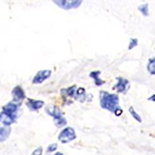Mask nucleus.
<instances>
[{"mask_svg": "<svg viewBox=\"0 0 155 155\" xmlns=\"http://www.w3.org/2000/svg\"><path fill=\"white\" fill-rule=\"evenodd\" d=\"M115 79L117 80V83L114 85L112 89H116L119 93L125 94L130 89V83L128 80L122 77H116Z\"/></svg>", "mask_w": 155, "mask_h": 155, "instance_id": "7", "label": "nucleus"}, {"mask_svg": "<svg viewBox=\"0 0 155 155\" xmlns=\"http://www.w3.org/2000/svg\"><path fill=\"white\" fill-rule=\"evenodd\" d=\"M155 58L154 57L151 58L148 60L147 64V70L151 75L155 74Z\"/></svg>", "mask_w": 155, "mask_h": 155, "instance_id": "14", "label": "nucleus"}, {"mask_svg": "<svg viewBox=\"0 0 155 155\" xmlns=\"http://www.w3.org/2000/svg\"><path fill=\"white\" fill-rule=\"evenodd\" d=\"M85 92H86L85 89L83 87H80L78 89L76 90L74 99L77 100V101H79L81 102H83L86 99Z\"/></svg>", "mask_w": 155, "mask_h": 155, "instance_id": "13", "label": "nucleus"}, {"mask_svg": "<svg viewBox=\"0 0 155 155\" xmlns=\"http://www.w3.org/2000/svg\"><path fill=\"white\" fill-rule=\"evenodd\" d=\"M57 148V144H52L51 145L48 147L47 151L49 152H51V151H54L55 150H56Z\"/></svg>", "mask_w": 155, "mask_h": 155, "instance_id": "18", "label": "nucleus"}, {"mask_svg": "<svg viewBox=\"0 0 155 155\" xmlns=\"http://www.w3.org/2000/svg\"><path fill=\"white\" fill-rule=\"evenodd\" d=\"M138 10L143 15V16L147 17L149 15V10H148V4L145 3L144 5H140L138 7Z\"/></svg>", "mask_w": 155, "mask_h": 155, "instance_id": "15", "label": "nucleus"}, {"mask_svg": "<svg viewBox=\"0 0 155 155\" xmlns=\"http://www.w3.org/2000/svg\"><path fill=\"white\" fill-rule=\"evenodd\" d=\"M28 101L25 102V105L27 106L31 112H35L38 109H41L44 105V102L41 100H35L31 98H28Z\"/></svg>", "mask_w": 155, "mask_h": 155, "instance_id": "9", "label": "nucleus"}, {"mask_svg": "<svg viewBox=\"0 0 155 155\" xmlns=\"http://www.w3.org/2000/svg\"><path fill=\"white\" fill-rule=\"evenodd\" d=\"M138 39L137 38H131L130 40V42H129V45L128 47V50H132L134 48H135V47H137L138 45Z\"/></svg>", "mask_w": 155, "mask_h": 155, "instance_id": "17", "label": "nucleus"}, {"mask_svg": "<svg viewBox=\"0 0 155 155\" xmlns=\"http://www.w3.org/2000/svg\"><path fill=\"white\" fill-rule=\"evenodd\" d=\"M51 74V71L50 70H43L38 71L32 80L33 84H41L45 81Z\"/></svg>", "mask_w": 155, "mask_h": 155, "instance_id": "8", "label": "nucleus"}, {"mask_svg": "<svg viewBox=\"0 0 155 155\" xmlns=\"http://www.w3.org/2000/svg\"><path fill=\"white\" fill-rule=\"evenodd\" d=\"M76 86L74 85L70 87L65 88V89H61V94L63 96H66V97H69L71 98H74L75 95H76Z\"/></svg>", "mask_w": 155, "mask_h": 155, "instance_id": "10", "label": "nucleus"}, {"mask_svg": "<svg viewBox=\"0 0 155 155\" xmlns=\"http://www.w3.org/2000/svg\"><path fill=\"white\" fill-rule=\"evenodd\" d=\"M155 95L154 94H153V96H151V97H150L149 98H148V101H152V102H154L155 101Z\"/></svg>", "mask_w": 155, "mask_h": 155, "instance_id": "20", "label": "nucleus"}, {"mask_svg": "<svg viewBox=\"0 0 155 155\" xmlns=\"http://www.w3.org/2000/svg\"><path fill=\"white\" fill-rule=\"evenodd\" d=\"M45 112L51 117L54 118L55 125L58 127L61 128L67 124L66 119L63 117V113L61 110L57 106L53 105L47 106L45 108Z\"/></svg>", "mask_w": 155, "mask_h": 155, "instance_id": "2", "label": "nucleus"}, {"mask_svg": "<svg viewBox=\"0 0 155 155\" xmlns=\"http://www.w3.org/2000/svg\"><path fill=\"white\" fill-rule=\"evenodd\" d=\"M42 154V148H39L37 149L34 152L32 153V155H41Z\"/></svg>", "mask_w": 155, "mask_h": 155, "instance_id": "19", "label": "nucleus"}, {"mask_svg": "<svg viewBox=\"0 0 155 155\" xmlns=\"http://www.w3.org/2000/svg\"><path fill=\"white\" fill-rule=\"evenodd\" d=\"M99 102L102 109L115 112L119 107V97L116 94H110L105 91L99 93Z\"/></svg>", "mask_w": 155, "mask_h": 155, "instance_id": "1", "label": "nucleus"}, {"mask_svg": "<svg viewBox=\"0 0 155 155\" xmlns=\"http://www.w3.org/2000/svg\"><path fill=\"white\" fill-rule=\"evenodd\" d=\"M11 95L12 96V102L21 106L22 101L25 98V94L24 89L20 86H16L12 90Z\"/></svg>", "mask_w": 155, "mask_h": 155, "instance_id": "6", "label": "nucleus"}, {"mask_svg": "<svg viewBox=\"0 0 155 155\" xmlns=\"http://www.w3.org/2000/svg\"><path fill=\"white\" fill-rule=\"evenodd\" d=\"M76 138L74 130L71 127L64 128L58 135V140L61 143H68Z\"/></svg>", "mask_w": 155, "mask_h": 155, "instance_id": "5", "label": "nucleus"}, {"mask_svg": "<svg viewBox=\"0 0 155 155\" xmlns=\"http://www.w3.org/2000/svg\"><path fill=\"white\" fill-rule=\"evenodd\" d=\"M19 106L17 104H15L13 102H9L8 103L2 107V112L6 115L7 117L12 122V123H15L16 119H18V112L19 111Z\"/></svg>", "mask_w": 155, "mask_h": 155, "instance_id": "3", "label": "nucleus"}, {"mask_svg": "<svg viewBox=\"0 0 155 155\" xmlns=\"http://www.w3.org/2000/svg\"><path fill=\"white\" fill-rule=\"evenodd\" d=\"M52 2L60 8L65 10L78 8L80 6L83 2V1H81V0H71V1H67V0H54V1Z\"/></svg>", "mask_w": 155, "mask_h": 155, "instance_id": "4", "label": "nucleus"}, {"mask_svg": "<svg viewBox=\"0 0 155 155\" xmlns=\"http://www.w3.org/2000/svg\"><path fill=\"white\" fill-rule=\"evenodd\" d=\"M100 74H101L100 71H91L89 73V77L94 79L96 86L98 87L102 86L105 83V81H102L99 78Z\"/></svg>", "mask_w": 155, "mask_h": 155, "instance_id": "12", "label": "nucleus"}, {"mask_svg": "<svg viewBox=\"0 0 155 155\" xmlns=\"http://www.w3.org/2000/svg\"><path fill=\"white\" fill-rule=\"evenodd\" d=\"M11 132V128L8 126L0 127V143L8 138Z\"/></svg>", "mask_w": 155, "mask_h": 155, "instance_id": "11", "label": "nucleus"}, {"mask_svg": "<svg viewBox=\"0 0 155 155\" xmlns=\"http://www.w3.org/2000/svg\"><path fill=\"white\" fill-rule=\"evenodd\" d=\"M128 112H130V114H131V115L132 116V117H133L134 119H135L137 122H140V123H141L142 120H141V117L135 112L134 108L132 106H130V107H129V109H128Z\"/></svg>", "mask_w": 155, "mask_h": 155, "instance_id": "16", "label": "nucleus"}]
</instances>
